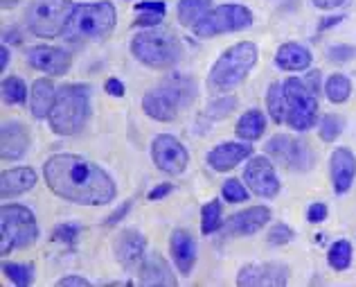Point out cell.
<instances>
[{
  "label": "cell",
  "instance_id": "obj_1",
  "mask_svg": "<svg viewBox=\"0 0 356 287\" xmlns=\"http://www.w3.org/2000/svg\"><path fill=\"white\" fill-rule=\"evenodd\" d=\"M43 177L57 197L77 206H106L118 194L108 172L77 154L50 156L43 165Z\"/></svg>",
  "mask_w": 356,
  "mask_h": 287
},
{
  "label": "cell",
  "instance_id": "obj_2",
  "mask_svg": "<svg viewBox=\"0 0 356 287\" xmlns=\"http://www.w3.org/2000/svg\"><path fill=\"white\" fill-rule=\"evenodd\" d=\"M115 7L108 0L102 3H86L74 5L70 21L65 25L63 39L70 43H95L106 41L115 30Z\"/></svg>",
  "mask_w": 356,
  "mask_h": 287
},
{
  "label": "cell",
  "instance_id": "obj_3",
  "mask_svg": "<svg viewBox=\"0 0 356 287\" xmlns=\"http://www.w3.org/2000/svg\"><path fill=\"white\" fill-rule=\"evenodd\" d=\"M196 98V84L194 79L185 75H172L163 79L161 84L149 88L143 98V111L158 120V123H174L190 102Z\"/></svg>",
  "mask_w": 356,
  "mask_h": 287
},
{
  "label": "cell",
  "instance_id": "obj_4",
  "mask_svg": "<svg viewBox=\"0 0 356 287\" xmlns=\"http://www.w3.org/2000/svg\"><path fill=\"white\" fill-rule=\"evenodd\" d=\"M90 88L83 84H65L57 88V100L48 116L50 129L59 136L79 134L88 120Z\"/></svg>",
  "mask_w": 356,
  "mask_h": 287
},
{
  "label": "cell",
  "instance_id": "obj_5",
  "mask_svg": "<svg viewBox=\"0 0 356 287\" xmlns=\"http://www.w3.org/2000/svg\"><path fill=\"white\" fill-rule=\"evenodd\" d=\"M131 52L134 57L154 70H165L178 63L183 54V45L172 30L165 27H152L143 30L131 41Z\"/></svg>",
  "mask_w": 356,
  "mask_h": 287
},
{
  "label": "cell",
  "instance_id": "obj_6",
  "mask_svg": "<svg viewBox=\"0 0 356 287\" xmlns=\"http://www.w3.org/2000/svg\"><path fill=\"white\" fill-rule=\"evenodd\" d=\"M257 57H259L257 45L252 41H241L237 45H232L212 66L208 77L210 88L217 91V93L237 88L248 77V72L255 68Z\"/></svg>",
  "mask_w": 356,
  "mask_h": 287
},
{
  "label": "cell",
  "instance_id": "obj_7",
  "mask_svg": "<svg viewBox=\"0 0 356 287\" xmlns=\"http://www.w3.org/2000/svg\"><path fill=\"white\" fill-rule=\"evenodd\" d=\"M0 228H3V238H0L3 256L12 254L14 249L30 247L39 238V224H36L34 212L27 206H21V203H3Z\"/></svg>",
  "mask_w": 356,
  "mask_h": 287
},
{
  "label": "cell",
  "instance_id": "obj_8",
  "mask_svg": "<svg viewBox=\"0 0 356 287\" xmlns=\"http://www.w3.org/2000/svg\"><path fill=\"white\" fill-rule=\"evenodd\" d=\"M74 5L70 0H32L25 12V25L34 36L57 39L63 36Z\"/></svg>",
  "mask_w": 356,
  "mask_h": 287
},
{
  "label": "cell",
  "instance_id": "obj_9",
  "mask_svg": "<svg viewBox=\"0 0 356 287\" xmlns=\"http://www.w3.org/2000/svg\"><path fill=\"white\" fill-rule=\"evenodd\" d=\"M286 93V125L296 132H307L318 123V93L305 77H289L284 82Z\"/></svg>",
  "mask_w": 356,
  "mask_h": 287
},
{
  "label": "cell",
  "instance_id": "obj_10",
  "mask_svg": "<svg viewBox=\"0 0 356 287\" xmlns=\"http://www.w3.org/2000/svg\"><path fill=\"white\" fill-rule=\"evenodd\" d=\"M252 25V14L243 5H219L210 9L192 30L201 39H212V36L228 34V32H241Z\"/></svg>",
  "mask_w": 356,
  "mask_h": 287
},
{
  "label": "cell",
  "instance_id": "obj_11",
  "mask_svg": "<svg viewBox=\"0 0 356 287\" xmlns=\"http://www.w3.org/2000/svg\"><path fill=\"white\" fill-rule=\"evenodd\" d=\"M266 154L296 172H307V170H312V165H314V152H312V147H309V143L289 134H277L270 138L266 143Z\"/></svg>",
  "mask_w": 356,
  "mask_h": 287
},
{
  "label": "cell",
  "instance_id": "obj_12",
  "mask_svg": "<svg viewBox=\"0 0 356 287\" xmlns=\"http://www.w3.org/2000/svg\"><path fill=\"white\" fill-rule=\"evenodd\" d=\"M152 159L161 172L170 174V177H178V174H183L187 170L190 154H187V150L178 138L170 134H161L152 143Z\"/></svg>",
  "mask_w": 356,
  "mask_h": 287
},
{
  "label": "cell",
  "instance_id": "obj_13",
  "mask_svg": "<svg viewBox=\"0 0 356 287\" xmlns=\"http://www.w3.org/2000/svg\"><path fill=\"white\" fill-rule=\"evenodd\" d=\"M243 181L248 183V190L255 192L261 199H273L280 192V179L275 174L273 163L266 156H252L243 168Z\"/></svg>",
  "mask_w": 356,
  "mask_h": 287
},
{
  "label": "cell",
  "instance_id": "obj_14",
  "mask_svg": "<svg viewBox=\"0 0 356 287\" xmlns=\"http://www.w3.org/2000/svg\"><path fill=\"white\" fill-rule=\"evenodd\" d=\"M270 222V208L268 206H250L246 210L235 212L232 217L223 222V235H252L261 231Z\"/></svg>",
  "mask_w": 356,
  "mask_h": 287
},
{
  "label": "cell",
  "instance_id": "obj_15",
  "mask_svg": "<svg viewBox=\"0 0 356 287\" xmlns=\"http://www.w3.org/2000/svg\"><path fill=\"white\" fill-rule=\"evenodd\" d=\"M145 249H147V240L136 228H124L122 233L115 235V242H113L115 261L122 267H127V270H134V267L143 265V261L147 258Z\"/></svg>",
  "mask_w": 356,
  "mask_h": 287
},
{
  "label": "cell",
  "instance_id": "obj_16",
  "mask_svg": "<svg viewBox=\"0 0 356 287\" xmlns=\"http://www.w3.org/2000/svg\"><path fill=\"white\" fill-rule=\"evenodd\" d=\"M289 272L286 267L277 263H266V265H246L241 267L237 274V285L239 287H261V285H286Z\"/></svg>",
  "mask_w": 356,
  "mask_h": 287
},
{
  "label": "cell",
  "instance_id": "obj_17",
  "mask_svg": "<svg viewBox=\"0 0 356 287\" xmlns=\"http://www.w3.org/2000/svg\"><path fill=\"white\" fill-rule=\"evenodd\" d=\"M27 63L36 70L48 72V75H65L72 59L68 52L61 48H54V45H34V48L27 52Z\"/></svg>",
  "mask_w": 356,
  "mask_h": 287
},
{
  "label": "cell",
  "instance_id": "obj_18",
  "mask_svg": "<svg viewBox=\"0 0 356 287\" xmlns=\"http://www.w3.org/2000/svg\"><path fill=\"white\" fill-rule=\"evenodd\" d=\"M330 174H332V186L336 194L350 192L352 183L356 179V156L348 147H336L330 159Z\"/></svg>",
  "mask_w": 356,
  "mask_h": 287
},
{
  "label": "cell",
  "instance_id": "obj_19",
  "mask_svg": "<svg viewBox=\"0 0 356 287\" xmlns=\"http://www.w3.org/2000/svg\"><path fill=\"white\" fill-rule=\"evenodd\" d=\"M252 156L250 143H221L214 150L208 152V165L214 172H230L237 168L241 161H246Z\"/></svg>",
  "mask_w": 356,
  "mask_h": 287
},
{
  "label": "cell",
  "instance_id": "obj_20",
  "mask_svg": "<svg viewBox=\"0 0 356 287\" xmlns=\"http://www.w3.org/2000/svg\"><path fill=\"white\" fill-rule=\"evenodd\" d=\"M0 156L3 161H18L21 156L27 152V145H30V132L23 123L12 120V123H5L0 129Z\"/></svg>",
  "mask_w": 356,
  "mask_h": 287
},
{
  "label": "cell",
  "instance_id": "obj_21",
  "mask_svg": "<svg viewBox=\"0 0 356 287\" xmlns=\"http://www.w3.org/2000/svg\"><path fill=\"white\" fill-rule=\"evenodd\" d=\"M170 251L176 263V270L183 276L190 274L196 263V242L192 233H187L185 228H176L170 238Z\"/></svg>",
  "mask_w": 356,
  "mask_h": 287
},
{
  "label": "cell",
  "instance_id": "obj_22",
  "mask_svg": "<svg viewBox=\"0 0 356 287\" xmlns=\"http://www.w3.org/2000/svg\"><path fill=\"white\" fill-rule=\"evenodd\" d=\"M312 50L302 43H282L275 52L277 68L286 72H302L312 66Z\"/></svg>",
  "mask_w": 356,
  "mask_h": 287
},
{
  "label": "cell",
  "instance_id": "obj_23",
  "mask_svg": "<svg viewBox=\"0 0 356 287\" xmlns=\"http://www.w3.org/2000/svg\"><path fill=\"white\" fill-rule=\"evenodd\" d=\"M36 183V172L32 168H14L0 174V197H18L27 190H32Z\"/></svg>",
  "mask_w": 356,
  "mask_h": 287
},
{
  "label": "cell",
  "instance_id": "obj_24",
  "mask_svg": "<svg viewBox=\"0 0 356 287\" xmlns=\"http://www.w3.org/2000/svg\"><path fill=\"white\" fill-rule=\"evenodd\" d=\"M138 279L143 285H176V276L172 274L170 265L163 256H147L140 265Z\"/></svg>",
  "mask_w": 356,
  "mask_h": 287
},
{
  "label": "cell",
  "instance_id": "obj_25",
  "mask_svg": "<svg viewBox=\"0 0 356 287\" xmlns=\"http://www.w3.org/2000/svg\"><path fill=\"white\" fill-rule=\"evenodd\" d=\"M57 100V88L50 79H36L32 84V95H30V111L36 120H45L50 116V111Z\"/></svg>",
  "mask_w": 356,
  "mask_h": 287
},
{
  "label": "cell",
  "instance_id": "obj_26",
  "mask_svg": "<svg viewBox=\"0 0 356 287\" xmlns=\"http://www.w3.org/2000/svg\"><path fill=\"white\" fill-rule=\"evenodd\" d=\"M264 129H266L264 114H261L259 109H250L239 118V123L235 127V134L241 138V141L252 143V141H257V138L264 136Z\"/></svg>",
  "mask_w": 356,
  "mask_h": 287
},
{
  "label": "cell",
  "instance_id": "obj_27",
  "mask_svg": "<svg viewBox=\"0 0 356 287\" xmlns=\"http://www.w3.org/2000/svg\"><path fill=\"white\" fill-rule=\"evenodd\" d=\"M212 9V0H181L178 3V21L185 27H194Z\"/></svg>",
  "mask_w": 356,
  "mask_h": 287
},
{
  "label": "cell",
  "instance_id": "obj_28",
  "mask_svg": "<svg viewBox=\"0 0 356 287\" xmlns=\"http://www.w3.org/2000/svg\"><path fill=\"white\" fill-rule=\"evenodd\" d=\"M266 109L268 116L273 118V123L282 125L286 123V93H284V84L273 82L266 93Z\"/></svg>",
  "mask_w": 356,
  "mask_h": 287
},
{
  "label": "cell",
  "instance_id": "obj_29",
  "mask_svg": "<svg viewBox=\"0 0 356 287\" xmlns=\"http://www.w3.org/2000/svg\"><path fill=\"white\" fill-rule=\"evenodd\" d=\"M325 95L332 104H343L352 95V82L345 75H341V72H336V75H332L325 82Z\"/></svg>",
  "mask_w": 356,
  "mask_h": 287
},
{
  "label": "cell",
  "instance_id": "obj_30",
  "mask_svg": "<svg viewBox=\"0 0 356 287\" xmlns=\"http://www.w3.org/2000/svg\"><path fill=\"white\" fill-rule=\"evenodd\" d=\"M327 263L334 272H345L352 265V245L348 240H336L327 251Z\"/></svg>",
  "mask_w": 356,
  "mask_h": 287
},
{
  "label": "cell",
  "instance_id": "obj_31",
  "mask_svg": "<svg viewBox=\"0 0 356 287\" xmlns=\"http://www.w3.org/2000/svg\"><path fill=\"white\" fill-rule=\"evenodd\" d=\"M221 224H223L221 203L217 199H212L201 208V231H203V235H212L214 231L221 228Z\"/></svg>",
  "mask_w": 356,
  "mask_h": 287
},
{
  "label": "cell",
  "instance_id": "obj_32",
  "mask_svg": "<svg viewBox=\"0 0 356 287\" xmlns=\"http://www.w3.org/2000/svg\"><path fill=\"white\" fill-rule=\"evenodd\" d=\"M3 272L9 281L18 287H27L34 281V267L32 265H21V263H5Z\"/></svg>",
  "mask_w": 356,
  "mask_h": 287
},
{
  "label": "cell",
  "instance_id": "obj_33",
  "mask_svg": "<svg viewBox=\"0 0 356 287\" xmlns=\"http://www.w3.org/2000/svg\"><path fill=\"white\" fill-rule=\"evenodd\" d=\"M343 118L334 116V114H325L321 118V123H318V134H321V138L325 143H334L336 138H339L343 134Z\"/></svg>",
  "mask_w": 356,
  "mask_h": 287
},
{
  "label": "cell",
  "instance_id": "obj_34",
  "mask_svg": "<svg viewBox=\"0 0 356 287\" xmlns=\"http://www.w3.org/2000/svg\"><path fill=\"white\" fill-rule=\"evenodd\" d=\"M3 100L7 104H23L27 100V86L21 77H7L3 82Z\"/></svg>",
  "mask_w": 356,
  "mask_h": 287
},
{
  "label": "cell",
  "instance_id": "obj_35",
  "mask_svg": "<svg viewBox=\"0 0 356 287\" xmlns=\"http://www.w3.org/2000/svg\"><path fill=\"white\" fill-rule=\"evenodd\" d=\"M221 194H223V199H226V201L239 203V201H246L248 199V188L243 186L239 179H228V181H223Z\"/></svg>",
  "mask_w": 356,
  "mask_h": 287
},
{
  "label": "cell",
  "instance_id": "obj_36",
  "mask_svg": "<svg viewBox=\"0 0 356 287\" xmlns=\"http://www.w3.org/2000/svg\"><path fill=\"white\" fill-rule=\"evenodd\" d=\"M235 107H237L235 98H219V100H214L212 104L208 107V116L214 118V120L226 118V116L232 114V111H235Z\"/></svg>",
  "mask_w": 356,
  "mask_h": 287
},
{
  "label": "cell",
  "instance_id": "obj_37",
  "mask_svg": "<svg viewBox=\"0 0 356 287\" xmlns=\"http://www.w3.org/2000/svg\"><path fill=\"white\" fill-rule=\"evenodd\" d=\"M327 57H330L332 63H348L356 57V48L354 45H345V43L332 45V48L327 50Z\"/></svg>",
  "mask_w": 356,
  "mask_h": 287
},
{
  "label": "cell",
  "instance_id": "obj_38",
  "mask_svg": "<svg viewBox=\"0 0 356 287\" xmlns=\"http://www.w3.org/2000/svg\"><path fill=\"white\" fill-rule=\"evenodd\" d=\"M293 240V228L286 226V224H275L273 228L268 231V245H275V247H282L289 245Z\"/></svg>",
  "mask_w": 356,
  "mask_h": 287
},
{
  "label": "cell",
  "instance_id": "obj_39",
  "mask_svg": "<svg viewBox=\"0 0 356 287\" xmlns=\"http://www.w3.org/2000/svg\"><path fill=\"white\" fill-rule=\"evenodd\" d=\"M79 238V226L74 224H61L54 228L52 233V240H57V242H63V245H74Z\"/></svg>",
  "mask_w": 356,
  "mask_h": 287
},
{
  "label": "cell",
  "instance_id": "obj_40",
  "mask_svg": "<svg viewBox=\"0 0 356 287\" xmlns=\"http://www.w3.org/2000/svg\"><path fill=\"white\" fill-rule=\"evenodd\" d=\"M140 16L134 21V27H158L165 14L161 12H138Z\"/></svg>",
  "mask_w": 356,
  "mask_h": 287
},
{
  "label": "cell",
  "instance_id": "obj_41",
  "mask_svg": "<svg viewBox=\"0 0 356 287\" xmlns=\"http://www.w3.org/2000/svg\"><path fill=\"white\" fill-rule=\"evenodd\" d=\"M327 215H330V208H327L323 201L312 203L307 210V219L312 222V224H323V222L327 219Z\"/></svg>",
  "mask_w": 356,
  "mask_h": 287
},
{
  "label": "cell",
  "instance_id": "obj_42",
  "mask_svg": "<svg viewBox=\"0 0 356 287\" xmlns=\"http://www.w3.org/2000/svg\"><path fill=\"white\" fill-rule=\"evenodd\" d=\"M136 12H161L165 14L167 7L163 0H145V3H136Z\"/></svg>",
  "mask_w": 356,
  "mask_h": 287
},
{
  "label": "cell",
  "instance_id": "obj_43",
  "mask_svg": "<svg viewBox=\"0 0 356 287\" xmlns=\"http://www.w3.org/2000/svg\"><path fill=\"white\" fill-rule=\"evenodd\" d=\"M104 88H106V93L108 95H113V98H122L127 93V88H124V84L118 79V77H108L106 79V84H104Z\"/></svg>",
  "mask_w": 356,
  "mask_h": 287
},
{
  "label": "cell",
  "instance_id": "obj_44",
  "mask_svg": "<svg viewBox=\"0 0 356 287\" xmlns=\"http://www.w3.org/2000/svg\"><path fill=\"white\" fill-rule=\"evenodd\" d=\"M174 190L172 183H161V186H156L152 192H149V201H161L163 197H167Z\"/></svg>",
  "mask_w": 356,
  "mask_h": 287
},
{
  "label": "cell",
  "instance_id": "obj_45",
  "mask_svg": "<svg viewBox=\"0 0 356 287\" xmlns=\"http://www.w3.org/2000/svg\"><path fill=\"white\" fill-rule=\"evenodd\" d=\"M59 287H88L90 283L86 279H81V276H65V279L57 281Z\"/></svg>",
  "mask_w": 356,
  "mask_h": 287
},
{
  "label": "cell",
  "instance_id": "obj_46",
  "mask_svg": "<svg viewBox=\"0 0 356 287\" xmlns=\"http://www.w3.org/2000/svg\"><path fill=\"white\" fill-rule=\"evenodd\" d=\"M305 82L309 86H312L318 95H321V82H323V75H321V70H312L309 75H305Z\"/></svg>",
  "mask_w": 356,
  "mask_h": 287
},
{
  "label": "cell",
  "instance_id": "obj_47",
  "mask_svg": "<svg viewBox=\"0 0 356 287\" xmlns=\"http://www.w3.org/2000/svg\"><path fill=\"white\" fill-rule=\"evenodd\" d=\"M131 208V201H124V206H120L115 212H113V215H111L108 219H106V226H115L118 224V222L122 219V217H124L127 215V210Z\"/></svg>",
  "mask_w": 356,
  "mask_h": 287
},
{
  "label": "cell",
  "instance_id": "obj_48",
  "mask_svg": "<svg viewBox=\"0 0 356 287\" xmlns=\"http://www.w3.org/2000/svg\"><path fill=\"white\" fill-rule=\"evenodd\" d=\"M312 3L318 9H325V12H330V9H339L345 3V0H312Z\"/></svg>",
  "mask_w": 356,
  "mask_h": 287
},
{
  "label": "cell",
  "instance_id": "obj_49",
  "mask_svg": "<svg viewBox=\"0 0 356 287\" xmlns=\"http://www.w3.org/2000/svg\"><path fill=\"white\" fill-rule=\"evenodd\" d=\"M345 16H332V18H325V23H321V32L327 30V27H334V25H339L343 21Z\"/></svg>",
  "mask_w": 356,
  "mask_h": 287
},
{
  "label": "cell",
  "instance_id": "obj_50",
  "mask_svg": "<svg viewBox=\"0 0 356 287\" xmlns=\"http://www.w3.org/2000/svg\"><path fill=\"white\" fill-rule=\"evenodd\" d=\"M7 63H9V48L7 45H3V48H0V68H7Z\"/></svg>",
  "mask_w": 356,
  "mask_h": 287
},
{
  "label": "cell",
  "instance_id": "obj_51",
  "mask_svg": "<svg viewBox=\"0 0 356 287\" xmlns=\"http://www.w3.org/2000/svg\"><path fill=\"white\" fill-rule=\"evenodd\" d=\"M16 3H18V0H3V7H5V9H9L12 5H16Z\"/></svg>",
  "mask_w": 356,
  "mask_h": 287
}]
</instances>
